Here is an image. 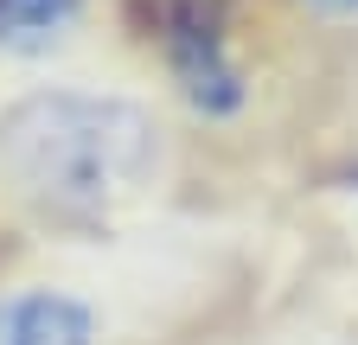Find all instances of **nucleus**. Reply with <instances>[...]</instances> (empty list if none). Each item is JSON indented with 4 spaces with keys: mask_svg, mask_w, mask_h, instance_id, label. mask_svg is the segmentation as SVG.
<instances>
[{
    "mask_svg": "<svg viewBox=\"0 0 358 345\" xmlns=\"http://www.w3.org/2000/svg\"><path fill=\"white\" fill-rule=\"evenodd\" d=\"M186 128L128 77L71 71L0 96V224L45 243L128 237L173 192Z\"/></svg>",
    "mask_w": 358,
    "mask_h": 345,
    "instance_id": "obj_1",
    "label": "nucleus"
},
{
    "mask_svg": "<svg viewBox=\"0 0 358 345\" xmlns=\"http://www.w3.org/2000/svg\"><path fill=\"white\" fill-rule=\"evenodd\" d=\"M154 71L179 128L231 135L256 115V64L205 0H166L154 13Z\"/></svg>",
    "mask_w": 358,
    "mask_h": 345,
    "instance_id": "obj_2",
    "label": "nucleus"
},
{
    "mask_svg": "<svg viewBox=\"0 0 358 345\" xmlns=\"http://www.w3.org/2000/svg\"><path fill=\"white\" fill-rule=\"evenodd\" d=\"M0 345H128L122 288L64 256L0 269Z\"/></svg>",
    "mask_w": 358,
    "mask_h": 345,
    "instance_id": "obj_3",
    "label": "nucleus"
},
{
    "mask_svg": "<svg viewBox=\"0 0 358 345\" xmlns=\"http://www.w3.org/2000/svg\"><path fill=\"white\" fill-rule=\"evenodd\" d=\"M109 26V0H0V96L71 77Z\"/></svg>",
    "mask_w": 358,
    "mask_h": 345,
    "instance_id": "obj_4",
    "label": "nucleus"
},
{
    "mask_svg": "<svg viewBox=\"0 0 358 345\" xmlns=\"http://www.w3.org/2000/svg\"><path fill=\"white\" fill-rule=\"evenodd\" d=\"M288 7H294L307 26H327V32L358 26V0H288Z\"/></svg>",
    "mask_w": 358,
    "mask_h": 345,
    "instance_id": "obj_5",
    "label": "nucleus"
},
{
    "mask_svg": "<svg viewBox=\"0 0 358 345\" xmlns=\"http://www.w3.org/2000/svg\"><path fill=\"white\" fill-rule=\"evenodd\" d=\"M262 345H345V339H327V332H282V339H262Z\"/></svg>",
    "mask_w": 358,
    "mask_h": 345,
    "instance_id": "obj_6",
    "label": "nucleus"
}]
</instances>
